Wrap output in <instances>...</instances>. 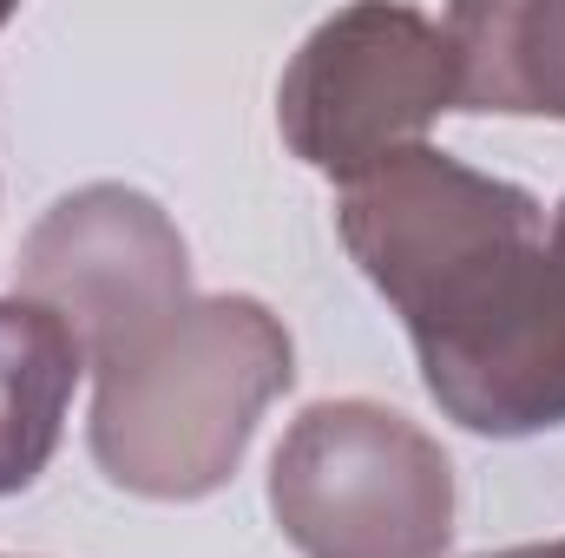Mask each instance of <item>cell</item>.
Wrapping results in <instances>:
<instances>
[{
	"mask_svg": "<svg viewBox=\"0 0 565 558\" xmlns=\"http://www.w3.org/2000/svg\"><path fill=\"white\" fill-rule=\"evenodd\" d=\"M335 224L408 322L440 415L487 440L565 427V264L533 191L402 144L342 184Z\"/></svg>",
	"mask_w": 565,
	"mask_h": 558,
	"instance_id": "obj_1",
	"label": "cell"
},
{
	"mask_svg": "<svg viewBox=\"0 0 565 558\" xmlns=\"http://www.w3.org/2000/svg\"><path fill=\"white\" fill-rule=\"evenodd\" d=\"M79 375L86 355L66 322L26 296H0V500L26 493L60 453Z\"/></svg>",
	"mask_w": 565,
	"mask_h": 558,
	"instance_id": "obj_7",
	"label": "cell"
},
{
	"mask_svg": "<svg viewBox=\"0 0 565 558\" xmlns=\"http://www.w3.org/2000/svg\"><path fill=\"white\" fill-rule=\"evenodd\" d=\"M460 53V112L565 119V0H487L440 13Z\"/></svg>",
	"mask_w": 565,
	"mask_h": 558,
	"instance_id": "obj_6",
	"label": "cell"
},
{
	"mask_svg": "<svg viewBox=\"0 0 565 558\" xmlns=\"http://www.w3.org/2000/svg\"><path fill=\"white\" fill-rule=\"evenodd\" d=\"M270 513L302 558H440L454 466L427 427L382 401H316L270 460Z\"/></svg>",
	"mask_w": 565,
	"mask_h": 558,
	"instance_id": "obj_3",
	"label": "cell"
},
{
	"mask_svg": "<svg viewBox=\"0 0 565 558\" xmlns=\"http://www.w3.org/2000/svg\"><path fill=\"white\" fill-rule=\"evenodd\" d=\"M553 257L565 264V204H559V217H553Z\"/></svg>",
	"mask_w": 565,
	"mask_h": 558,
	"instance_id": "obj_9",
	"label": "cell"
},
{
	"mask_svg": "<svg viewBox=\"0 0 565 558\" xmlns=\"http://www.w3.org/2000/svg\"><path fill=\"white\" fill-rule=\"evenodd\" d=\"M20 296L66 322L86 368H106L191 302V257L145 191L86 184L26 230Z\"/></svg>",
	"mask_w": 565,
	"mask_h": 558,
	"instance_id": "obj_5",
	"label": "cell"
},
{
	"mask_svg": "<svg viewBox=\"0 0 565 558\" xmlns=\"http://www.w3.org/2000/svg\"><path fill=\"white\" fill-rule=\"evenodd\" d=\"M440 112H460V53L422 7L329 13L277 86L289 151L329 178H362L402 144H422Z\"/></svg>",
	"mask_w": 565,
	"mask_h": 558,
	"instance_id": "obj_4",
	"label": "cell"
},
{
	"mask_svg": "<svg viewBox=\"0 0 565 558\" xmlns=\"http://www.w3.org/2000/svg\"><path fill=\"white\" fill-rule=\"evenodd\" d=\"M0 26H7V13H0Z\"/></svg>",
	"mask_w": 565,
	"mask_h": 558,
	"instance_id": "obj_10",
	"label": "cell"
},
{
	"mask_svg": "<svg viewBox=\"0 0 565 558\" xmlns=\"http://www.w3.org/2000/svg\"><path fill=\"white\" fill-rule=\"evenodd\" d=\"M93 382L99 473L145 500H204L231 486L264 408L296 382V348L257 296H191Z\"/></svg>",
	"mask_w": 565,
	"mask_h": 558,
	"instance_id": "obj_2",
	"label": "cell"
},
{
	"mask_svg": "<svg viewBox=\"0 0 565 558\" xmlns=\"http://www.w3.org/2000/svg\"><path fill=\"white\" fill-rule=\"evenodd\" d=\"M480 558H565V539H553V546H513V552H480Z\"/></svg>",
	"mask_w": 565,
	"mask_h": 558,
	"instance_id": "obj_8",
	"label": "cell"
}]
</instances>
